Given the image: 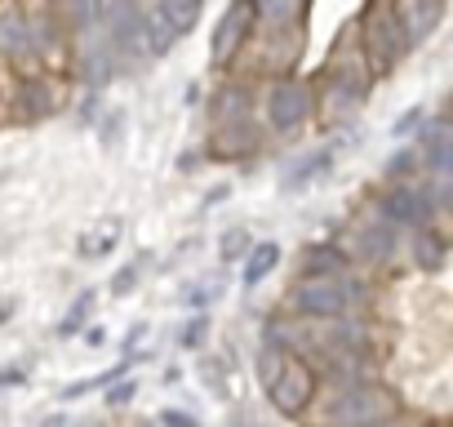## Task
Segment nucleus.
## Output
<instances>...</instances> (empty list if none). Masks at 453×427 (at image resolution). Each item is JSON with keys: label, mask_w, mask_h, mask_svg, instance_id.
<instances>
[{"label": "nucleus", "mask_w": 453, "mask_h": 427, "mask_svg": "<svg viewBox=\"0 0 453 427\" xmlns=\"http://www.w3.org/2000/svg\"><path fill=\"white\" fill-rule=\"evenodd\" d=\"M267 392H272V400H276L280 414H303V409L311 405L316 378H311V369H307L303 361H280V369L272 374Z\"/></svg>", "instance_id": "f257e3e1"}, {"label": "nucleus", "mask_w": 453, "mask_h": 427, "mask_svg": "<svg viewBox=\"0 0 453 427\" xmlns=\"http://www.w3.org/2000/svg\"><path fill=\"white\" fill-rule=\"evenodd\" d=\"M311 107H316V98H311V89L298 85V81H276L272 94H267V120H272L276 129L303 125V120L311 116Z\"/></svg>", "instance_id": "f03ea898"}, {"label": "nucleus", "mask_w": 453, "mask_h": 427, "mask_svg": "<svg viewBox=\"0 0 453 427\" xmlns=\"http://www.w3.org/2000/svg\"><path fill=\"white\" fill-rule=\"evenodd\" d=\"M395 27L404 41H422L440 27L444 19V0H395V10H391Z\"/></svg>", "instance_id": "7ed1b4c3"}, {"label": "nucleus", "mask_w": 453, "mask_h": 427, "mask_svg": "<svg viewBox=\"0 0 453 427\" xmlns=\"http://www.w3.org/2000/svg\"><path fill=\"white\" fill-rule=\"evenodd\" d=\"M107 41L125 58L142 45V10L134 5V0H111L107 5Z\"/></svg>", "instance_id": "20e7f679"}, {"label": "nucleus", "mask_w": 453, "mask_h": 427, "mask_svg": "<svg viewBox=\"0 0 453 427\" xmlns=\"http://www.w3.org/2000/svg\"><path fill=\"white\" fill-rule=\"evenodd\" d=\"M387 409V396L373 392V387H356V392H342V400L334 405V423L338 427H373Z\"/></svg>", "instance_id": "39448f33"}, {"label": "nucleus", "mask_w": 453, "mask_h": 427, "mask_svg": "<svg viewBox=\"0 0 453 427\" xmlns=\"http://www.w3.org/2000/svg\"><path fill=\"white\" fill-rule=\"evenodd\" d=\"M294 303L307 316H338V312H347V290L334 285L329 276H307V285H298Z\"/></svg>", "instance_id": "423d86ee"}, {"label": "nucleus", "mask_w": 453, "mask_h": 427, "mask_svg": "<svg viewBox=\"0 0 453 427\" xmlns=\"http://www.w3.org/2000/svg\"><path fill=\"white\" fill-rule=\"evenodd\" d=\"M426 214H431V200H426V191H418V187H391L387 196H382V219L387 223H426Z\"/></svg>", "instance_id": "0eeeda50"}, {"label": "nucleus", "mask_w": 453, "mask_h": 427, "mask_svg": "<svg viewBox=\"0 0 453 427\" xmlns=\"http://www.w3.org/2000/svg\"><path fill=\"white\" fill-rule=\"evenodd\" d=\"M250 19H254V5H232L222 14V23H218V32H213V45H209V54H213V63H226L236 54V45L245 41V32H250Z\"/></svg>", "instance_id": "6e6552de"}, {"label": "nucleus", "mask_w": 453, "mask_h": 427, "mask_svg": "<svg viewBox=\"0 0 453 427\" xmlns=\"http://www.w3.org/2000/svg\"><path fill=\"white\" fill-rule=\"evenodd\" d=\"M418 151H422V160L444 178V174H449V125H444V120H431L426 134L418 138Z\"/></svg>", "instance_id": "1a4fd4ad"}, {"label": "nucleus", "mask_w": 453, "mask_h": 427, "mask_svg": "<svg viewBox=\"0 0 453 427\" xmlns=\"http://www.w3.org/2000/svg\"><path fill=\"white\" fill-rule=\"evenodd\" d=\"M276 263H280V245L276 241H263V245H250L245 250V285H258L267 272H276Z\"/></svg>", "instance_id": "9d476101"}, {"label": "nucleus", "mask_w": 453, "mask_h": 427, "mask_svg": "<svg viewBox=\"0 0 453 427\" xmlns=\"http://www.w3.org/2000/svg\"><path fill=\"white\" fill-rule=\"evenodd\" d=\"M342 263H347V254L338 245H311L303 254V272L307 276H334V272H342Z\"/></svg>", "instance_id": "9b49d317"}, {"label": "nucleus", "mask_w": 453, "mask_h": 427, "mask_svg": "<svg viewBox=\"0 0 453 427\" xmlns=\"http://www.w3.org/2000/svg\"><path fill=\"white\" fill-rule=\"evenodd\" d=\"M413 259H418V268H426V272L440 268V263H444V237L422 223V228H418V241H413Z\"/></svg>", "instance_id": "f8f14e48"}, {"label": "nucleus", "mask_w": 453, "mask_h": 427, "mask_svg": "<svg viewBox=\"0 0 453 427\" xmlns=\"http://www.w3.org/2000/svg\"><path fill=\"white\" fill-rule=\"evenodd\" d=\"M142 36H147L142 45H147L151 54H165V50H169V45L178 41V32H173V23H169V19H165L160 10H156L151 19H142Z\"/></svg>", "instance_id": "ddd939ff"}, {"label": "nucleus", "mask_w": 453, "mask_h": 427, "mask_svg": "<svg viewBox=\"0 0 453 427\" xmlns=\"http://www.w3.org/2000/svg\"><path fill=\"white\" fill-rule=\"evenodd\" d=\"M200 5H204V0H165L160 14L173 23V32H178V36H187V32L196 27V19H200Z\"/></svg>", "instance_id": "4468645a"}, {"label": "nucleus", "mask_w": 453, "mask_h": 427, "mask_svg": "<svg viewBox=\"0 0 453 427\" xmlns=\"http://www.w3.org/2000/svg\"><path fill=\"white\" fill-rule=\"evenodd\" d=\"M19 107H23V116H27V120H41V116H50L54 98H50V89H45L41 81H27V85L19 89Z\"/></svg>", "instance_id": "2eb2a0df"}, {"label": "nucleus", "mask_w": 453, "mask_h": 427, "mask_svg": "<svg viewBox=\"0 0 453 427\" xmlns=\"http://www.w3.org/2000/svg\"><path fill=\"white\" fill-rule=\"evenodd\" d=\"M329 165H334V151H329V147H325V151H316V156H307L303 165H294V174H289V187H303V182L320 178Z\"/></svg>", "instance_id": "dca6fc26"}, {"label": "nucleus", "mask_w": 453, "mask_h": 427, "mask_svg": "<svg viewBox=\"0 0 453 427\" xmlns=\"http://www.w3.org/2000/svg\"><path fill=\"white\" fill-rule=\"evenodd\" d=\"M391 245H395V237H391V228H382V223H373V228L360 232V250H365L369 259H387Z\"/></svg>", "instance_id": "f3484780"}, {"label": "nucleus", "mask_w": 453, "mask_h": 427, "mask_svg": "<svg viewBox=\"0 0 453 427\" xmlns=\"http://www.w3.org/2000/svg\"><path fill=\"white\" fill-rule=\"evenodd\" d=\"M0 50H10V54L27 50V23H23L19 14H10V19H0Z\"/></svg>", "instance_id": "a211bd4d"}, {"label": "nucleus", "mask_w": 453, "mask_h": 427, "mask_svg": "<svg viewBox=\"0 0 453 427\" xmlns=\"http://www.w3.org/2000/svg\"><path fill=\"white\" fill-rule=\"evenodd\" d=\"M298 10H303V0H254V14H263L272 23H289V19H298Z\"/></svg>", "instance_id": "6ab92c4d"}, {"label": "nucleus", "mask_w": 453, "mask_h": 427, "mask_svg": "<svg viewBox=\"0 0 453 427\" xmlns=\"http://www.w3.org/2000/svg\"><path fill=\"white\" fill-rule=\"evenodd\" d=\"M245 250H250V232H245V228H226V232H222V259H226V263H236Z\"/></svg>", "instance_id": "aec40b11"}, {"label": "nucleus", "mask_w": 453, "mask_h": 427, "mask_svg": "<svg viewBox=\"0 0 453 427\" xmlns=\"http://www.w3.org/2000/svg\"><path fill=\"white\" fill-rule=\"evenodd\" d=\"M89 307H94V294H81V299L72 303V312L63 316V325H58V334H76V330L85 325V316H89Z\"/></svg>", "instance_id": "412c9836"}, {"label": "nucleus", "mask_w": 453, "mask_h": 427, "mask_svg": "<svg viewBox=\"0 0 453 427\" xmlns=\"http://www.w3.org/2000/svg\"><path fill=\"white\" fill-rule=\"evenodd\" d=\"M116 237H120V223H107L98 237H89V241H85V250H81V254H89V259H94V254H111Z\"/></svg>", "instance_id": "4be33fe9"}, {"label": "nucleus", "mask_w": 453, "mask_h": 427, "mask_svg": "<svg viewBox=\"0 0 453 427\" xmlns=\"http://www.w3.org/2000/svg\"><path fill=\"white\" fill-rule=\"evenodd\" d=\"M134 392H138V383H116L107 392V405H125V400H134Z\"/></svg>", "instance_id": "5701e85b"}, {"label": "nucleus", "mask_w": 453, "mask_h": 427, "mask_svg": "<svg viewBox=\"0 0 453 427\" xmlns=\"http://www.w3.org/2000/svg\"><path fill=\"white\" fill-rule=\"evenodd\" d=\"M160 423H165V427H196V418H191L187 409H165Z\"/></svg>", "instance_id": "b1692460"}, {"label": "nucleus", "mask_w": 453, "mask_h": 427, "mask_svg": "<svg viewBox=\"0 0 453 427\" xmlns=\"http://www.w3.org/2000/svg\"><path fill=\"white\" fill-rule=\"evenodd\" d=\"M204 334H209V321H204V316H196V321H191V325H187V334H182V343H187V347H191V343H200V338H204Z\"/></svg>", "instance_id": "393cba45"}, {"label": "nucleus", "mask_w": 453, "mask_h": 427, "mask_svg": "<svg viewBox=\"0 0 453 427\" xmlns=\"http://www.w3.org/2000/svg\"><path fill=\"white\" fill-rule=\"evenodd\" d=\"M134 281H138V272H134V268H125V272H116L111 290H116V294H129V285H134Z\"/></svg>", "instance_id": "a878e982"}, {"label": "nucleus", "mask_w": 453, "mask_h": 427, "mask_svg": "<svg viewBox=\"0 0 453 427\" xmlns=\"http://www.w3.org/2000/svg\"><path fill=\"white\" fill-rule=\"evenodd\" d=\"M19 383H27L23 369H0V387H19Z\"/></svg>", "instance_id": "bb28decb"}, {"label": "nucleus", "mask_w": 453, "mask_h": 427, "mask_svg": "<svg viewBox=\"0 0 453 427\" xmlns=\"http://www.w3.org/2000/svg\"><path fill=\"white\" fill-rule=\"evenodd\" d=\"M413 125H422V112H409V116H404V120H400V125H395V129H400V134H404V129H413Z\"/></svg>", "instance_id": "cd10ccee"}, {"label": "nucleus", "mask_w": 453, "mask_h": 427, "mask_svg": "<svg viewBox=\"0 0 453 427\" xmlns=\"http://www.w3.org/2000/svg\"><path fill=\"white\" fill-rule=\"evenodd\" d=\"M10 316H14V303H10V299H0V325H5Z\"/></svg>", "instance_id": "c85d7f7f"}, {"label": "nucleus", "mask_w": 453, "mask_h": 427, "mask_svg": "<svg viewBox=\"0 0 453 427\" xmlns=\"http://www.w3.org/2000/svg\"><path fill=\"white\" fill-rule=\"evenodd\" d=\"M236 427H258V423H236Z\"/></svg>", "instance_id": "c756f323"}]
</instances>
